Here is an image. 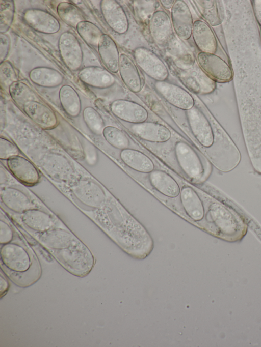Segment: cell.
<instances>
[{
    "label": "cell",
    "mask_w": 261,
    "mask_h": 347,
    "mask_svg": "<svg viewBox=\"0 0 261 347\" xmlns=\"http://www.w3.org/2000/svg\"><path fill=\"white\" fill-rule=\"evenodd\" d=\"M206 215L213 227L214 235L219 238L234 242L242 239L246 234L247 227L244 222L221 203H212Z\"/></svg>",
    "instance_id": "obj_1"
},
{
    "label": "cell",
    "mask_w": 261,
    "mask_h": 347,
    "mask_svg": "<svg viewBox=\"0 0 261 347\" xmlns=\"http://www.w3.org/2000/svg\"><path fill=\"white\" fill-rule=\"evenodd\" d=\"M174 152L178 165L184 173L192 180H201L204 170L197 152L184 141H178L175 144Z\"/></svg>",
    "instance_id": "obj_2"
},
{
    "label": "cell",
    "mask_w": 261,
    "mask_h": 347,
    "mask_svg": "<svg viewBox=\"0 0 261 347\" xmlns=\"http://www.w3.org/2000/svg\"><path fill=\"white\" fill-rule=\"evenodd\" d=\"M134 57L138 66L150 78L156 81H165L169 72L164 62L152 51L139 47L134 51Z\"/></svg>",
    "instance_id": "obj_3"
},
{
    "label": "cell",
    "mask_w": 261,
    "mask_h": 347,
    "mask_svg": "<svg viewBox=\"0 0 261 347\" xmlns=\"http://www.w3.org/2000/svg\"><path fill=\"white\" fill-rule=\"evenodd\" d=\"M58 48L61 57L71 71L80 69L83 61L81 45L76 37L69 31L63 32L58 41Z\"/></svg>",
    "instance_id": "obj_4"
},
{
    "label": "cell",
    "mask_w": 261,
    "mask_h": 347,
    "mask_svg": "<svg viewBox=\"0 0 261 347\" xmlns=\"http://www.w3.org/2000/svg\"><path fill=\"white\" fill-rule=\"evenodd\" d=\"M186 116L191 131L199 143L206 148L211 147L214 141V134L205 115L194 106L186 110Z\"/></svg>",
    "instance_id": "obj_5"
},
{
    "label": "cell",
    "mask_w": 261,
    "mask_h": 347,
    "mask_svg": "<svg viewBox=\"0 0 261 347\" xmlns=\"http://www.w3.org/2000/svg\"><path fill=\"white\" fill-rule=\"evenodd\" d=\"M197 59L199 67L213 80L224 82L232 79L233 74L231 69L218 56L200 52Z\"/></svg>",
    "instance_id": "obj_6"
},
{
    "label": "cell",
    "mask_w": 261,
    "mask_h": 347,
    "mask_svg": "<svg viewBox=\"0 0 261 347\" xmlns=\"http://www.w3.org/2000/svg\"><path fill=\"white\" fill-rule=\"evenodd\" d=\"M72 191L79 201L92 208H100L106 199L105 193L100 186L88 179H81L75 182Z\"/></svg>",
    "instance_id": "obj_7"
},
{
    "label": "cell",
    "mask_w": 261,
    "mask_h": 347,
    "mask_svg": "<svg viewBox=\"0 0 261 347\" xmlns=\"http://www.w3.org/2000/svg\"><path fill=\"white\" fill-rule=\"evenodd\" d=\"M156 91L170 104L180 109L188 110L194 106L191 94L181 87L166 81H156Z\"/></svg>",
    "instance_id": "obj_8"
},
{
    "label": "cell",
    "mask_w": 261,
    "mask_h": 347,
    "mask_svg": "<svg viewBox=\"0 0 261 347\" xmlns=\"http://www.w3.org/2000/svg\"><path fill=\"white\" fill-rule=\"evenodd\" d=\"M1 259L7 268L17 272L26 271L31 264L28 252L16 243H8L2 246Z\"/></svg>",
    "instance_id": "obj_9"
},
{
    "label": "cell",
    "mask_w": 261,
    "mask_h": 347,
    "mask_svg": "<svg viewBox=\"0 0 261 347\" xmlns=\"http://www.w3.org/2000/svg\"><path fill=\"white\" fill-rule=\"evenodd\" d=\"M110 110L118 118L134 124L144 122L148 118V112L143 106L128 100H114Z\"/></svg>",
    "instance_id": "obj_10"
},
{
    "label": "cell",
    "mask_w": 261,
    "mask_h": 347,
    "mask_svg": "<svg viewBox=\"0 0 261 347\" xmlns=\"http://www.w3.org/2000/svg\"><path fill=\"white\" fill-rule=\"evenodd\" d=\"M25 23L36 31L44 34H54L60 28L58 20L47 11L31 8L26 10L23 14Z\"/></svg>",
    "instance_id": "obj_11"
},
{
    "label": "cell",
    "mask_w": 261,
    "mask_h": 347,
    "mask_svg": "<svg viewBox=\"0 0 261 347\" xmlns=\"http://www.w3.org/2000/svg\"><path fill=\"white\" fill-rule=\"evenodd\" d=\"M100 9L106 23L115 32L123 34L127 31L129 27L127 17L122 6L116 1H101Z\"/></svg>",
    "instance_id": "obj_12"
},
{
    "label": "cell",
    "mask_w": 261,
    "mask_h": 347,
    "mask_svg": "<svg viewBox=\"0 0 261 347\" xmlns=\"http://www.w3.org/2000/svg\"><path fill=\"white\" fill-rule=\"evenodd\" d=\"M171 14L172 24L177 36L183 40L189 39L192 35L193 22L187 4L184 1H175Z\"/></svg>",
    "instance_id": "obj_13"
},
{
    "label": "cell",
    "mask_w": 261,
    "mask_h": 347,
    "mask_svg": "<svg viewBox=\"0 0 261 347\" xmlns=\"http://www.w3.org/2000/svg\"><path fill=\"white\" fill-rule=\"evenodd\" d=\"M150 33L153 41L158 45H167L173 36V27L170 18L167 13L162 10L154 12L149 22Z\"/></svg>",
    "instance_id": "obj_14"
},
{
    "label": "cell",
    "mask_w": 261,
    "mask_h": 347,
    "mask_svg": "<svg viewBox=\"0 0 261 347\" xmlns=\"http://www.w3.org/2000/svg\"><path fill=\"white\" fill-rule=\"evenodd\" d=\"M7 166L12 175L20 182L33 186L39 180L40 175L34 165L25 158L16 155L7 159Z\"/></svg>",
    "instance_id": "obj_15"
},
{
    "label": "cell",
    "mask_w": 261,
    "mask_h": 347,
    "mask_svg": "<svg viewBox=\"0 0 261 347\" xmlns=\"http://www.w3.org/2000/svg\"><path fill=\"white\" fill-rule=\"evenodd\" d=\"M182 71L179 76L181 81L189 90L201 94L210 93L215 88L214 80L199 68L194 70L193 65Z\"/></svg>",
    "instance_id": "obj_16"
},
{
    "label": "cell",
    "mask_w": 261,
    "mask_h": 347,
    "mask_svg": "<svg viewBox=\"0 0 261 347\" xmlns=\"http://www.w3.org/2000/svg\"><path fill=\"white\" fill-rule=\"evenodd\" d=\"M131 130L140 138L152 142H165L171 137V131L168 128L155 122L135 124L131 126Z\"/></svg>",
    "instance_id": "obj_17"
},
{
    "label": "cell",
    "mask_w": 261,
    "mask_h": 347,
    "mask_svg": "<svg viewBox=\"0 0 261 347\" xmlns=\"http://www.w3.org/2000/svg\"><path fill=\"white\" fill-rule=\"evenodd\" d=\"M23 108L27 115L43 128L50 129L57 124V118L54 112L37 100L26 102Z\"/></svg>",
    "instance_id": "obj_18"
},
{
    "label": "cell",
    "mask_w": 261,
    "mask_h": 347,
    "mask_svg": "<svg viewBox=\"0 0 261 347\" xmlns=\"http://www.w3.org/2000/svg\"><path fill=\"white\" fill-rule=\"evenodd\" d=\"M78 77L85 84L96 88H109L115 82V78L110 71L98 66L82 68L78 73Z\"/></svg>",
    "instance_id": "obj_19"
},
{
    "label": "cell",
    "mask_w": 261,
    "mask_h": 347,
    "mask_svg": "<svg viewBox=\"0 0 261 347\" xmlns=\"http://www.w3.org/2000/svg\"><path fill=\"white\" fill-rule=\"evenodd\" d=\"M180 199L187 215L192 220L198 222L205 215V209L202 200L197 192L191 187H183L180 192Z\"/></svg>",
    "instance_id": "obj_20"
},
{
    "label": "cell",
    "mask_w": 261,
    "mask_h": 347,
    "mask_svg": "<svg viewBox=\"0 0 261 347\" xmlns=\"http://www.w3.org/2000/svg\"><path fill=\"white\" fill-rule=\"evenodd\" d=\"M192 34L196 46L201 52L214 54L217 47L216 38L206 22L196 20L193 23Z\"/></svg>",
    "instance_id": "obj_21"
},
{
    "label": "cell",
    "mask_w": 261,
    "mask_h": 347,
    "mask_svg": "<svg viewBox=\"0 0 261 347\" xmlns=\"http://www.w3.org/2000/svg\"><path fill=\"white\" fill-rule=\"evenodd\" d=\"M97 47L100 59L106 68L111 73H117L119 71L120 55L113 39L108 35L103 34Z\"/></svg>",
    "instance_id": "obj_22"
},
{
    "label": "cell",
    "mask_w": 261,
    "mask_h": 347,
    "mask_svg": "<svg viewBox=\"0 0 261 347\" xmlns=\"http://www.w3.org/2000/svg\"><path fill=\"white\" fill-rule=\"evenodd\" d=\"M151 186L162 194L175 198L180 194V188L177 182L167 172L154 170L149 176Z\"/></svg>",
    "instance_id": "obj_23"
},
{
    "label": "cell",
    "mask_w": 261,
    "mask_h": 347,
    "mask_svg": "<svg viewBox=\"0 0 261 347\" xmlns=\"http://www.w3.org/2000/svg\"><path fill=\"white\" fill-rule=\"evenodd\" d=\"M119 71L120 76L127 88L134 93L142 89V80L139 70L132 59L122 53L120 56Z\"/></svg>",
    "instance_id": "obj_24"
},
{
    "label": "cell",
    "mask_w": 261,
    "mask_h": 347,
    "mask_svg": "<svg viewBox=\"0 0 261 347\" xmlns=\"http://www.w3.org/2000/svg\"><path fill=\"white\" fill-rule=\"evenodd\" d=\"M120 157L126 165L135 171L150 173L154 170V164L152 160L139 150L130 148L122 150Z\"/></svg>",
    "instance_id": "obj_25"
},
{
    "label": "cell",
    "mask_w": 261,
    "mask_h": 347,
    "mask_svg": "<svg viewBox=\"0 0 261 347\" xmlns=\"http://www.w3.org/2000/svg\"><path fill=\"white\" fill-rule=\"evenodd\" d=\"M42 165L48 175L61 180L69 179L73 172V169L69 162L59 155H48L43 159Z\"/></svg>",
    "instance_id": "obj_26"
},
{
    "label": "cell",
    "mask_w": 261,
    "mask_h": 347,
    "mask_svg": "<svg viewBox=\"0 0 261 347\" xmlns=\"http://www.w3.org/2000/svg\"><path fill=\"white\" fill-rule=\"evenodd\" d=\"M1 198L9 209L18 213L33 209L34 205L22 191L12 187H7L1 191Z\"/></svg>",
    "instance_id": "obj_27"
},
{
    "label": "cell",
    "mask_w": 261,
    "mask_h": 347,
    "mask_svg": "<svg viewBox=\"0 0 261 347\" xmlns=\"http://www.w3.org/2000/svg\"><path fill=\"white\" fill-rule=\"evenodd\" d=\"M29 78L36 84L47 88L57 86L63 81V76L60 72L46 67L33 69L29 73Z\"/></svg>",
    "instance_id": "obj_28"
},
{
    "label": "cell",
    "mask_w": 261,
    "mask_h": 347,
    "mask_svg": "<svg viewBox=\"0 0 261 347\" xmlns=\"http://www.w3.org/2000/svg\"><path fill=\"white\" fill-rule=\"evenodd\" d=\"M21 219L30 228L41 232L51 229L54 225L53 219L49 214L34 208L22 213Z\"/></svg>",
    "instance_id": "obj_29"
},
{
    "label": "cell",
    "mask_w": 261,
    "mask_h": 347,
    "mask_svg": "<svg viewBox=\"0 0 261 347\" xmlns=\"http://www.w3.org/2000/svg\"><path fill=\"white\" fill-rule=\"evenodd\" d=\"M73 237L69 232L60 228L50 229L41 234V242L48 247L63 249L71 244Z\"/></svg>",
    "instance_id": "obj_30"
},
{
    "label": "cell",
    "mask_w": 261,
    "mask_h": 347,
    "mask_svg": "<svg viewBox=\"0 0 261 347\" xmlns=\"http://www.w3.org/2000/svg\"><path fill=\"white\" fill-rule=\"evenodd\" d=\"M61 105L71 117H77L81 111V101L78 93L69 85H63L59 91Z\"/></svg>",
    "instance_id": "obj_31"
},
{
    "label": "cell",
    "mask_w": 261,
    "mask_h": 347,
    "mask_svg": "<svg viewBox=\"0 0 261 347\" xmlns=\"http://www.w3.org/2000/svg\"><path fill=\"white\" fill-rule=\"evenodd\" d=\"M57 10L60 18L71 26L76 27L79 23L86 20L82 10L71 3H60L57 6Z\"/></svg>",
    "instance_id": "obj_32"
},
{
    "label": "cell",
    "mask_w": 261,
    "mask_h": 347,
    "mask_svg": "<svg viewBox=\"0 0 261 347\" xmlns=\"http://www.w3.org/2000/svg\"><path fill=\"white\" fill-rule=\"evenodd\" d=\"M76 28L79 35L87 44L93 47L98 46L103 34L97 26L91 22L84 20L79 23Z\"/></svg>",
    "instance_id": "obj_33"
},
{
    "label": "cell",
    "mask_w": 261,
    "mask_h": 347,
    "mask_svg": "<svg viewBox=\"0 0 261 347\" xmlns=\"http://www.w3.org/2000/svg\"><path fill=\"white\" fill-rule=\"evenodd\" d=\"M9 91L13 100L22 106L28 101L37 99V96L33 90L22 82L14 81L10 85Z\"/></svg>",
    "instance_id": "obj_34"
},
{
    "label": "cell",
    "mask_w": 261,
    "mask_h": 347,
    "mask_svg": "<svg viewBox=\"0 0 261 347\" xmlns=\"http://www.w3.org/2000/svg\"><path fill=\"white\" fill-rule=\"evenodd\" d=\"M102 135L106 140L112 146L123 150L128 148L129 140L126 134L119 128L109 126L105 127Z\"/></svg>",
    "instance_id": "obj_35"
},
{
    "label": "cell",
    "mask_w": 261,
    "mask_h": 347,
    "mask_svg": "<svg viewBox=\"0 0 261 347\" xmlns=\"http://www.w3.org/2000/svg\"><path fill=\"white\" fill-rule=\"evenodd\" d=\"M203 18L212 26L221 23V19L216 1H194Z\"/></svg>",
    "instance_id": "obj_36"
},
{
    "label": "cell",
    "mask_w": 261,
    "mask_h": 347,
    "mask_svg": "<svg viewBox=\"0 0 261 347\" xmlns=\"http://www.w3.org/2000/svg\"><path fill=\"white\" fill-rule=\"evenodd\" d=\"M83 116L86 124L93 133L98 135L102 134L104 121L95 109L92 107H86L83 110Z\"/></svg>",
    "instance_id": "obj_37"
},
{
    "label": "cell",
    "mask_w": 261,
    "mask_h": 347,
    "mask_svg": "<svg viewBox=\"0 0 261 347\" xmlns=\"http://www.w3.org/2000/svg\"><path fill=\"white\" fill-rule=\"evenodd\" d=\"M14 9V1H1L0 31L1 33H5L11 26L13 20Z\"/></svg>",
    "instance_id": "obj_38"
},
{
    "label": "cell",
    "mask_w": 261,
    "mask_h": 347,
    "mask_svg": "<svg viewBox=\"0 0 261 347\" xmlns=\"http://www.w3.org/2000/svg\"><path fill=\"white\" fill-rule=\"evenodd\" d=\"M19 150L17 147L9 140L1 137L0 158L8 159L11 157L18 155Z\"/></svg>",
    "instance_id": "obj_39"
},
{
    "label": "cell",
    "mask_w": 261,
    "mask_h": 347,
    "mask_svg": "<svg viewBox=\"0 0 261 347\" xmlns=\"http://www.w3.org/2000/svg\"><path fill=\"white\" fill-rule=\"evenodd\" d=\"M13 231L9 225L3 221H0V243L5 244L8 243L13 239Z\"/></svg>",
    "instance_id": "obj_40"
},
{
    "label": "cell",
    "mask_w": 261,
    "mask_h": 347,
    "mask_svg": "<svg viewBox=\"0 0 261 347\" xmlns=\"http://www.w3.org/2000/svg\"><path fill=\"white\" fill-rule=\"evenodd\" d=\"M0 73L1 80L16 78V73L12 65L8 61L1 63Z\"/></svg>",
    "instance_id": "obj_41"
},
{
    "label": "cell",
    "mask_w": 261,
    "mask_h": 347,
    "mask_svg": "<svg viewBox=\"0 0 261 347\" xmlns=\"http://www.w3.org/2000/svg\"><path fill=\"white\" fill-rule=\"evenodd\" d=\"M0 59L1 63L4 62L9 52L10 40L9 37L5 33L0 34Z\"/></svg>",
    "instance_id": "obj_42"
},
{
    "label": "cell",
    "mask_w": 261,
    "mask_h": 347,
    "mask_svg": "<svg viewBox=\"0 0 261 347\" xmlns=\"http://www.w3.org/2000/svg\"><path fill=\"white\" fill-rule=\"evenodd\" d=\"M253 8L256 20L261 26V1H253Z\"/></svg>",
    "instance_id": "obj_43"
},
{
    "label": "cell",
    "mask_w": 261,
    "mask_h": 347,
    "mask_svg": "<svg viewBox=\"0 0 261 347\" xmlns=\"http://www.w3.org/2000/svg\"><path fill=\"white\" fill-rule=\"evenodd\" d=\"M0 283H1L0 291H1V297H2L4 295H5L4 293L7 292V291L8 290V285H9L7 279H6V278L5 277H4L3 276L2 272H1V274Z\"/></svg>",
    "instance_id": "obj_44"
},
{
    "label": "cell",
    "mask_w": 261,
    "mask_h": 347,
    "mask_svg": "<svg viewBox=\"0 0 261 347\" xmlns=\"http://www.w3.org/2000/svg\"><path fill=\"white\" fill-rule=\"evenodd\" d=\"M161 4L162 5L167 8V9H169V8H172L175 1L171 0V1H160Z\"/></svg>",
    "instance_id": "obj_45"
}]
</instances>
